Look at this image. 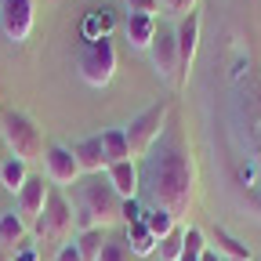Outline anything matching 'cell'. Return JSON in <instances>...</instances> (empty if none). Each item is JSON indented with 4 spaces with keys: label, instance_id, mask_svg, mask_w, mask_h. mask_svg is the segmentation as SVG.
I'll list each match as a JSON object with an SVG mask.
<instances>
[{
    "label": "cell",
    "instance_id": "obj_22",
    "mask_svg": "<svg viewBox=\"0 0 261 261\" xmlns=\"http://www.w3.org/2000/svg\"><path fill=\"white\" fill-rule=\"evenodd\" d=\"M102 149H106V160H109V163L130 160V149H127V138H123V127L102 130Z\"/></svg>",
    "mask_w": 261,
    "mask_h": 261
},
{
    "label": "cell",
    "instance_id": "obj_14",
    "mask_svg": "<svg viewBox=\"0 0 261 261\" xmlns=\"http://www.w3.org/2000/svg\"><path fill=\"white\" fill-rule=\"evenodd\" d=\"M73 156H76V163H80V174H91V178H98V174L109 167L106 149H102V135L76 142V145H73Z\"/></svg>",
    "mask_w": 261,
    "mask_h": 261
},
{
    "label": "cell",
    "instance_id": "obj_5",
    "mask_svg": "<svg viewBox=\"0 0 261 261\" xmlns=\"http://www.w3.org/2000/svg\"><path fill=\"white\" fill-rule=\"evenodd\" d=\"M0 138H4V145L11 149V156L22 160V163L44 156V149H47V145H44V135H40V127L33 123L25 113H18V109H11V113L0 116Z\"/></svg>",
    "mask_w": 261,
    "mask_h": 261
},
{
    "label": "cell",
    "instance_id": "obj_25",
    "mask_svg": "<svg viewBox=\"0 0 261 261\" xmlns=\"http://www.w3.org/2000/svg\"><path fill=\"white\" fill-rule=\"evenodd\" d=\"M214 240L221 243V250H228L236 261H250V247H247V243H240V240H232V236L225 232V228H218V232H214Z\"/></svg>",
    "mask_w": 261,
    "mask_h": 261
},
{
    "label": "cell",
    "instance_id": "obj_11",
    "mask_svg": "<svg viewBox=\"0 0 261 261\" xmlns=\"http://www.w3.org/2000/svg\"><path fill=\"white\" fill-rule=\"evenodd\" d=\"M174 40H178V73L185 76L196 62V47H200V15H185L174 29Z\"/></svg>",
    "mask_w": 261,
    "mask_h": 261
},
{
    "label": "cell",
    "instance_id": "obj_32",
    "mask_svg": "<svg viewBox=\"0 0 261 261\" xmlns=\"http://www.w3.org/2000/svg\"><path fill=\"white\" fill-rule=\"evenodd\" d=\"M0 261H15V254H11V247H4V243H0Z\"/></svg>",
    "mask_w": 261,
    "mask_h": 261
},
{
    "label": "cell",
    "instance_id": "obj_27",
    "mask_svg": "<svg viewBox=\"0 0 261 261\" xmlns=\"http://www.w3.org/2000/svg\"><path fill=\"white\" fill-rule=\"evenodd\" d=\"M98 261H130V250H127L123 243H113V240H109V243L102 247V257H98Z\"/></svg>",
    "mask_w": 261,
    "mask_h": 261
},
{
    "label": "cell",
    "instance_id": "obj_2",
    "mask_svg": "<svg viewBox=\"0 0 261 261\" xmlns=\"http://www.w3.org/2000/svg\"><path fill=\"white\" fill-rule=\"evenodd\" d=\"M225 138L228 160H243L261 178V73L240 65L232 76V94L225 102Z\"/></svg>",
    "mask_w": 261,
    "mask_h": 261
},
{
    "label": "cell",
    "instance_id": "obj_3",
    "mask_svg": "<svg viewBox=\"0 0 261 261\" xmlns=\"http://www.w3.org/2000/svg\"><path fill=\"white\" fill-rule=\"evenodd\" d=\"M120 207L123 200L113 192V185L98 174L80 189V211H76V228L87 232V228H106L113 221H120Z\"/></svg>",
    "mask_w": 261,
    "mask_h": 261
},
{
    "label": "cell",
    "instance_id": "obj_19",
    "mask_svg": "<svg viewBox=\"0 0 261 261\" xmlns=\"http://www.w3.org/2000/svg\"><path fill=\"white\" fill-rule=\"evenodd\" d=\"M142 225L149 228L156 240H163L167 232H174V228H178V221H174L167 211H163V207H145V211H142Z\"/></svg>",
    "mask_w": 261,
    "mask_h": 261
},
{
    "label": "cell",
    "instance_id": "obj_15",
    "mask_svg": "<svg viewBox=\"0 0 261 261\" xmlns=\"http://www.w3.org/2000/svg\"><path fill=\"white\" fill-rule=\"evenodd\" d=\"M123 37L135 51H149L156 40V18L152 15H127L123 22Z\"/></svg>",
    "mask_w": 261,
    "mask_h": 261
},
{
    "label": "cell",
    "instance_id": "obj_23",
    "mask_svg": "<svg viewBox=\"0 0 261 261\" xmlns=\"http://www.w3.org/2000/svg\"><path fill=\"white\" fill-rule=\"evenodd\" d=\"M181 247H185V228L178 225L174 232H167V236L156 243V254H160V261H178L181 257Z\"/></svg>",
    "mask_w": 261,
    "mask_h": 261
},
{
    "label": "cell",
    "instance_id": "obj_4",
    "mask_svg": "<svg viewBox=\"0 0 261 261\" xmlns=\"http://www.w3.org/2000/svg\"><path fill=\"white\" fill-rule=\"evenodd\" d=\"M167 113H171V102L167 98H160L156 106H149L145 113H138L123 127V138H127V149H130V160H145L152 152V145L163 138V123H167Z\"/></svg>",
    "mask_w": 261,
    "mask_h": 261
},
{
    "label": "cell",
    "instance_id": "obj_10",
    "mask_svg": "<svg viewBox=\"0 0 261 261\" xmlns=\"http://www.w3.org/2000/svg\"><path fill=\"white\" fill-rule=\"evenodd\" d=\"M106 181L113 185V192L120 200H138L142 192V171L135 160H120V163H109L106 167Z\"/></svg>",
    "mask_w": 261,
    "mask_h": 261
},
{
    "label": "cell",
    "instance_id": "obj_31",
    "mask_svg": "<svg viewBox=\"0 0 261 261\" xmlns=\"http://www.w3.org/2000/svg\"><path fill=\"white\" fill-rule=\"evenodd\" d=\"M15 261H40V254H37V247H29V243H25V247L15 254Z\"/></svg>",
    "mask_w": 261,
    "mask_h": 261
},
{
    "label": "cell",
    "instance_id": "obj_9",
    "mask_svg": "<svg viewBox=\"0 0 261 261\" xmlns=\"http://www.w3.org/2000/svg\"><path fill=\"white\" fill-rule=\"evenodd\" d=\"M44 171H47L51 185H76L80 181V163H76L73 149L62 142H51L44 149Z\"/></svg>",
    "mask_w": 261,
    "mask_h": 261
},
{
    "label": "cell",
    "instance_id": "obj_6",
    "mask_svg": "<svg viewBox=\"0 0 261 261\" xmlns=\"http://www.w3.org/2000/svg\"><path fill=\"white\" fill-rule=\"evenodd\" d=\"M76 65H80V76L91 84V87H106L113 76H116V47L113 40H84L80 44V55H76Z\"/></svg>",
    "mask_w": 261,
    "mask_h": 261
},
{
    "label": "cell",
    "instance_id": "obj_34",
    "mask_svg": "<svg viewBox=\"0 0 261 261\" xmlns=\"http://www.w3.org/2000/svg\"><path fill=\"white\" fill-rule=\"evenodd\" d=\"M0 149H4V138H0Z\"/></svg>",
    "mask_w": 261,
    "mask_h": 261
},
{
    "label": "cell",
    "instance_id": "obj_29",
    "mask_svg": "<svg viewBox=\"0 0 261 261\" xmlns=\"http://www.w3.org/2000/svg\"><path fill=\"white\" fill-rule=\"evenodd\" d=\"M142 211H145V207H142L138 200H123V207H120V221H127V225H130V221H142Z\"/></svg>",
    "mask_w": 261,
    "mask_h": 261
},
{
    "label": "cell",
    "instance_id": "obj_33",
    "mask_svg": "<svg viewBox=\"0 0 261 261\" xmlns=\"http://www.w3.org/2000/svg\"><path fill=\"white\" fill-rule=\"evenodd\" d=\"M203 261H225V257H221L218 250H207V254H203Z\"/></svg>",
    "mask_w": 261,
    "mask_h": 261
},
{
    "label": "cell",
    "instance_id": "obj_17",
    "mask_svg": "<svg viewBox=\"0 0 261 261\" xmlns=\"http://www.w3.org/2000/svg\"><path fill=\"white\" fill-rule=\"evenodd\" d=\"M25 236H29V228H25V218L8 211V214H0V243L4 247H25Z\"/></svg>",
    "mask_w": 261,
    "mask_h": 261
},
{
    "label": "cell",
    "instance_id": "obj_13",
    "mask_svg": "<svg viewBox=\"0 0 261 261\" xmlns=\"http://www.w3.org/2000/svg\"><path fill=\"white\" fill-rule=\"evenodd\" d=\"M47 196H51V189H47L44 174H29V181L18 192V214L25 221H37L44 214V207H47Z\"/></svg>",
    "mask_w": 261,
    "mask_h": 261
},
{
    "label": "cell",
    "instance_id": "obj_1",
    "mask_svg": "<svg viewBox=\"0 0 261 261\" xmlns=\"http://www.w3.org/2000/svg\"><path fill=\"white\" fill-rule=\"evenodd\" d=\"M142 189L149 207H163L174 221L189 218L192 192H196V163L178 138H160L142 167Z\"/></svg>",
    "mask_w": 261,
    "mask_h": 261
},
{
    "label": "cell",
    "instance_id": "obj_8",
    "mask_svg": "<svg viewBox=\"0 0 261 261\" xmlns=\"http://www.w3.org/2000/svg\"><path fill=\"white\" fill-rule=\"evenodd\" d=\"M37 25V4L33 0H0V29L11 44H25Z\"/></svg>",
    "mask_w": 261,
    "mask_h": 261
},
{
    "label": "cell",
    "instance_id": "obj_16",
    "mask_svg": "<svg viewBox=\"0 0 261 261\" xmlns=\"http://www.w3.org/2000/svg\"><path fill=\"white\" fill-rule=\"evenodd\" d=\"M156 243H160V240L149 232L142 221H130V225H127V243H123V247L135 254V257H152V254H156Z\"/></svg>",
    "mask_w": 261,
    "mask_h": 261
},
{
    "label": "cell",
    "instance_id": "obj_20",
    "mask_svg": "<svg viewBox=\"0 0 261 261\" xmlns=\"http://www.w3.org/2000/svg\"><path fill=\"white\" fill-rule=\"evenodd\" d=\"M109 33H113V11H109V8H98V11L87 15V22H84V40H106Z\"/></svg>",
    "mask_w": 261,
    "mask_h": 261
},
{
    "label": "cell",
    "instance_id": "obj_28",
    "mask_svg": "<svg viewBox=\"0 0 261 261\" xmlns=\"http://www.w3.org/2000/svg\"><path fill=\"white\" fill-rule=\"evenodd\" d=\"M160 0H127V15H152L156 18Z\"/></svg>",
    "mask_w": 261,
    "mask_h": 261
},
{
    "label": "cell",
    "instance_id": "obj_7",
    "mask_svg": "<svg viewBox=\"0 0 261 261\" xmlns=\"http://www.w3.org/2000/svg\"><path fill=\"white\" fill-rule=\"evenodd\" d=\"M73 225H76V214H73L69 200L58 196V192H51L44 214L37 218V236L47 240V243H65V240H69V232H73Z\"/></svg>",
    "mask_w": 261,
    "mask_h": 261
},
{
    "label": "cell",
    "instance_id": "obj_18",
    "mask_svg": "<svg viewBox=\"0 0 261 261\" xmlns=\"http://www.w3.org/2000/svg\"><path fill=\"white\" fill-rule=\"evenodd\" d=\"M0 181H4V189L8 192H22V185L29 181V163H22V160H15V156H8L4 163H0Z\"/></svg>",
    "mask_w": 261,
    "mask_h": 261
},
{
    "label": "cell",
    "instance_id": "obj_30",
    "mask_svg": "<svg viewBox=\"0 0 261 261\" xmlns=\"http://www.w3.org/2000/svg\"><path fill=\"white\" fill-rule=\"evenodd\" d=\"M55 261H84V254H80L76 243H62V247L55 250Z\"/></svg>",
    "mask_w": 261,
    "mask_h": 261
},
{
    "label": "cell",
    "instance_id": "obj_24",
    "mask_svg": "<svg viewBox=\"0 0 261 261\" xmlns=\"http://www.w3.org/2000/svg\"><path fill=\"white\" fill-rule=\"evenodd\" d=\"M207 254V240L200 228H185V247H181V257L178 261H203Z\"/></svg>",
    "mask_w": 261,
    "mask_h": 261
},
{
    "label": "cell",
    "instance_id": "obj_26",
    "mask_svg": "<svg viewBox=\"0 0 261 261\" xmlns=\"http://www.w3.org/2000/svg\"><path fill=\"white\" fill-rule=\"evenodd\" d=\"M160 8L167 15H174V18H185V15L196 11V0H160Z\"/></svg>",
    "mask_w": 261,
    "mask_h": 261
},
{
    "label": "cell",
    "instance_id": "obj_21",
    "mask_svg": "<svg viewBox=\"0 0 261 261\" xmlns=\"http://www.w3.org/2000/svg\"><path fill=\"white\" fill-rule=\"evenodd\" d=\"M73 243L80 247L84 261H98V257H102V247H106L109 240H106V228H87V232H80Z\"/></svg>",
    "mask_w": 261,
    "mask_h": 261
},
{
    "label": "cell",
    "instance_id": "obj_12",
    "mask_svg": "<svg viewBox=\"0 0 261 261\" xmlns=\"http://www.w3.org/2000/svg\"><path fill=\"white\" fill-rule=\"evenodd\" d=\"M149 55H152V65H156V73L163 80L178 76V40H174L171 29H156V40H152Z\"/></svg>",
    "mask_w": 261,
    "mask_h": 261
}]
</instances>
